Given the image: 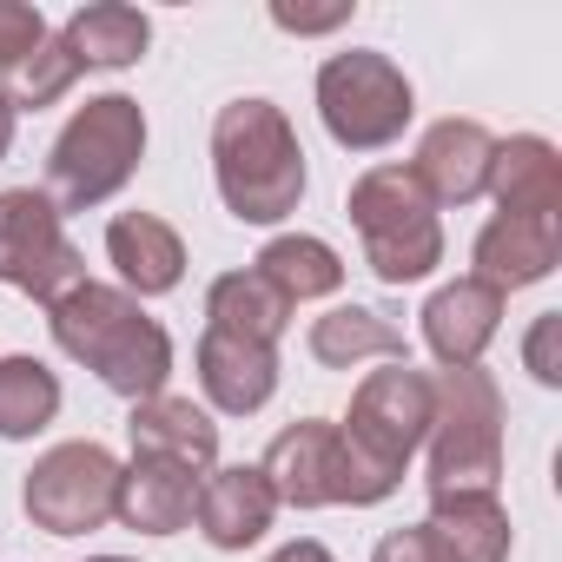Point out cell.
Instances as JSON below:
<instances>
[{
    "instance_id": "1",
    "label": "cell",
    "mask_w": 562,
    "mask_h": 562,
    "mask_svg": "<svg viewBox=\"0 0 562 562\" xmlns=\"http://www.w3.org/2000/svg\"><path fill=\"white\" fill-rule=\"evenodd\" d=\"M47 325H54V345L87 364L106 391L146 404L166 391L172 378V338L159 318L139 312V299H126L120 285H74L60 305H47Z\"/></svg>"
},
{
    "instance_id": "2",
    "label": "cell",
    "mask_w": 562,
    "mask_h": 562,
    "mask_svg": "<svg viewBox=\"0 0 562 562\" xmlns=\"http://www.w3.org/2000/svg\"><path fill=\"white\" fill-rule=\"evenodd\" d=\"M212 179L238 225H278L305 199V146L271 100H232L212 120Z\"/></svg>"
},
{
    "instance_id": "3",
    "label": "cell",
    "mask_w": 562,
    "mask_h": 562,
    "mask_svg": "<svg viewBox=\"0 0 562 562\" xmlns=\"http://www.w3.org/2000/svg\"><path fill=\"white\" fill-rule=\"evenodd\" d=\"M139 159H146V113H139V100L133 93H100L60 126V139L47 153V199L60 205V218L67 212H93L139 172Z\"/></svg>"
},
{
    "instance_id": "4",
    "label": "cell",
    "mask_w": 562,
    "mask_h": 562,
    "mask_svg": "<svg viewBox=\"0 0 562 562\" xmlns=\"http://www.w3.org/2000/svg\"><path fill=\"white\" fill-rule=\"evenodd\" d=\"M345 218L364 238V265L384 285H417L443 265V225L437 205L424 199V186L411 179V166H371L351 179Z\"/></svg>"
},
{
    "instance_id": "5",
    "label": "cell",
    "mask_w": 562,
    "mask_h": 562,
    "mask_svg": "<svg viewBox=\"0 0 562 562\" xmlns=\"http://www.w3.org/2000/svg\"><path fill=\"white\" fill-rule=\"evenodd\" d=\"M265 483L278 503H292V509H331V503H351V509H371L397 490V476H384L378 463H364L351 450V437L325 417H299L271 437L265 450Z\"/></svg>"
},
{
    "instance_id": "6",
    "label": "cell",
    "mask_w": 562,
    "mask_h": 562,
    "mask_svg": "<svg viewBox=\"0 0 562 562\" xmlns=\"http://www.w3.org/2000/svg\"><path fill=\"white\" fill-rule=\"evenodd\" d=\"M430 496L437 490H496L503 476V391L483 364L430 378Z\"/></svg>"
},
{
    "instance_id": "7",
    "label": "cell",
    "mask_w": 562,
    "mask_h": 562,
    "mask_svg": "<svg viewBox=\"0 0 562 562\" xmlns=\"http://www.w3.org/2000/svg\"><path fill=\"white\" fill-rule=\"evenodd\" d=\"M411 113H417V100L391 54L351 47L318 67V120L345 153H384L391 139H404Z\"/></svg>"
},
{
    "instance_id": "8",
    "label": "cell",
    "mask_w": 562,
    "mask_h": 562,
    "mask_svg": "<svg viewBox=\"0 0 562 562\" xmlns=\"http://www.w3.org/2000/svg\"><path fill=\"white\" fill-rule=\"evenodd\" d=\"M120 476H126V463H120L106 443H93V437L54 443V450L27 470L21 509H27V522L47 529V536H87V529L113 522V509H120Z\"/></svg>"
},
{
    "instance_id": "9",
    "label": "cell",
    "mask_w": 562,
    "mask_h": 562,
    "mask_svg": "<svg viewBox=\"0 0 562 562\" xmlns=\"http://www.w3.org/2000/svg\"><path fill=\"white\" fill-rule=\"evenodd\" d=\"M0 285L27 292L34 305H60L74 285H87V258L74 251L60 205L34 186L0 192Z\"/></svg>"
},
{
    "instance_id": "10",
    "label": "cell",
    "mask_w": 562,
    "mask_h": 562,
    "mask_svg": "<svg viewBox=\"0 0 562 562\" xmlns=\"http://www.w3.org/2000/svg\"><path fill=\"white\" fill-rule=\"evenodd\" d=\"M430 411H437L430 371H411V358H404V364L371 371V378L351 391V417H345L338 430L351 437V450H358L364 463H378L384 476L404 483L411 457H417L424 437H430Z\"/></svg>"
},
{
    "instance_id": "11",
    "label": "cell",
    "mask_w": 562,
    "mask_h": 562,
    "mask_svg": "<svg viewBox=\"0 0 562 562\" xmlns=\"http://www.w3.org/2000/svg\"><path fill=\"white\" fill-rule=\"evenodd\" d=\"M562 258V218H516V212H496L476 245H470V278H483V285H496L503 299L522 292V285H542V278L555 271Z\"/></svg>"
},
{
    "instance_id": "12",
    "label": "cell",
    "mask_w": 562,
    "mask_h": 562,
    "mask_svg": "<svg viewBox=\"0 0 562 562\" xmlns=\"http://www.w3.org/2000/svg\"><path fill=\"white\" fill-rule=\"evenodd\" d=\"M490 126L483 120H437L424 139H417V159H411V179L424 186L430 205H470L483 199V179H490Z\"/></svg>"
},
{
    "instance_id": "13",
    "label": "cell",
    "mask_w": 562,
    "mask_h": 562,
    "mask_svg": "<svg viewBox=\"0 0 562 562\" xmlns=\"http://www.w3.org/2000/svg\"><path fill=\"white\" fill-rule=\"evenodd\" d=\"M496 331H503V292L483 285V278H457V285L430 292V305H424V345L443 371L476 364Z\"/></svg>"
},
{
    "instance_id": "14",
    "label": "cell",
    "mask_w": 562,
    "mask_h": 562,
    "mask_svg": "<svg viewBox=\"0 0 562 562\" xmlns=\"http://www.w3.org/2000/svg\"><path fill=\"white\" fill-rule=\"evenodd\" d=\"M192 516H199V529H205L212 549H251L271 529L278 496H271V483H265L258 463H232V470H205L199 476Z\"/></svg>"
},
{
    "instance_id": "15",
    "label": "cell",
    "mask_w": 562,
    "mask_h": 562,
    "mask_svg": "<svg viewBox=\"0 0 562 562\" xmlns=\"http://www.w3.org/2000/svg\"><path fill=\"white\" fill-rule=\"evenodd\" d=\"M199 391L225 417L265 411L271 391H278V345H251V338H232V331H205L199 338Z\"/></svg>"
},
{
    "instance_id": "16",
    "label": "cell",
    "mask_w": 562,
    "mask_h": 562,
    "mask_svg": "<svg viewBox=\"0 0 562 562\" xmlns=\"http://www.w3.org/2000/svg\"><path fill=\"white\" fill-rule=\"evenodd\" d=\"M106 258L120 271L126 299H159L186 278V245L159 212H120L106 225Z\"/></svg>"
},
{
    "instance_id": "17",
    "label": "cell",
    "mask_w": 562,
    "mask_h": 562,
    "mask_svg": "<svg viewBox=\"0 0 562 562\" xmlns=\"http://www.w3.org/2000/svg\"><path fill=\"white\" fill-rule=\"evenodd\" d=\"M483 192H496V205L516 218H562V153L536 133L496 139Z\"/></svg>"
},
{
    "instance_id": "18",
    "label": "cell",
    "mask_w": 562,
    "mask_h": 562,
    "mask_svg": "<svg viewBox=\"0 0 562 562\" xmlns=\"http://www.w3.org/2000/svg\"><path fill=\"white\" fill-rule=\"evenodd\" d=\"M126 437H133V457H166V463H186L192 476H205L218 463V424L192 397H166L159 391V397L133 404Z\"/></svg>"
},
{
    "instance_id": "19",
    "label": "cell",
    "mask_w": 562,
    "mask_h": 562,
    "mask_svg": "<svg viewBox=\"0 0 562 562\" xmlns=\"http://www.w3.org/2000/svg\"><path fill=\"white\" fill-rule=\"evenodd\" d=\"M192 503H199V476L186 463H166V457H133L126 476H120V522L139 529V536H179L192 522Z\"/></svg>"
},
{
    "instance_id": "20",
    "label": "cell",
    "mask_w": 562,
    "mask_h": 562,
    "mask_svg": "<svg viewBox=\"0 0 562 562\" xmlns=\"http://www.w3.org/2000/svg\"><path fill=\"white\" fill-rule=\"evenodd\" d=\"M450 562H509V509L496 490H437L424 522Z\"/></svg>"
},
{
    "instance_id": "21",
    "label": "cell",
    "mask_w": 562,
    "mask_h": 562,
    "mask_svg": "<svg viewBox=\"0 0 562 562\" xmlns=\"http://www.w3.org/2000/svg\"><path fill=\"white\" fill-rule=\"evenodd\" d=\"M251 271H258L265 285L285 299V305L331 299V292L345 285V258H338L325 238H312V232H285V238H271V245L251 258Z\"/></svg>"
},
{
    "instance_id": "22",
    "label": "cell",
    "mask_w": 562,
    "mask_h": 562,
    "mask_svg": "<svg viewBox=\"0 0 562 562\" xmlns=\"http://www.w3.org/2000/svg\"><path fill=\"white\" fill-rule=\"evenodd\" d=\"M153 41V21L139 8H126V0H93V8H80L67 27H60V47L87 67H133Z\"/></svg>"
},
{
    "instance_id": "23",
    "label": "cell",
    "mask_w": 562,
    "mask_h": 562,
    "mask_svg": "<svg viewBox=\"0 0 562 562\" xmlns=\"http://www.w3.org/2000/svg\"><path fill=\"white\" fill-rule=\"evenodd\" d=\"M292 325V305L278 299L258 271H225L212 278L205 292V331H232V338H251V345H278Z\"/></svg>"
},
{
    "instance_id": "24",
    "label": "cell",
    "mask_w": 562,
    "mask_h": 562,
    "mask_svg": "<svg viewBox=\"0 0 562 562\" xmlns=\"http://www.w3.org/2000/svg\"><path fill=\"white\" fill-rule=\"evenodd\" d=\"M312 358L325 371H351L364 358H384V364H404V331L384 318V312H364V305H338L312 325Z\"/></svg>"
},
{
    "instance_id": "25",
    "label": "cell",
    "mask_w": 562,
    "mask_h": 562,
    "mask_svg": "<svg viewBox=\"0 0 562 562\" xmlns=\"http://www.w3.org/2000/svg\"><path fill=\"white\" fill-rule=\"evenodd\" d=\"M54 417H60V378L27 351L0 358V437L21 443V437L47 430Z\"/></svg>"
},
{
    "instance_id": "26",
    "label": "cell",
    "mask_w": 562,
    "mask_h": 562,
    "mask_svg": "<svg viewBox=\"0 0 562 562\" xmlns=\"http://www.w3.org/2000/svg\"><path fill=\"white\" fill-rule=\"evenodd\" d=\"M74 80H80V60L60 47V34H47L34 54H21L14 67H0V100H8V113L21 120V113H41V106L67 100Z\"/></svg>"
},
{
    "instance_id": "27",
    "label": "cell",
    "mask_w": 562,
    "mask_h": 562,
    "mask_svg": "<svg viewBox=\"0 0 562 562\" xmlns=\"http://www.w3.org/2000/svg\"><path fill=\"white\" fill-rule=\"evenodd\" d=\"M47 34L54 27H47L41 8H27V0H0V67H14L21 54H34Z\"/></svg>"
},
{
    "instance_id": "28",
    "label": "cell",
    "mask_w": 562,
    "mask_h": 562,
    "mask_svg": "<svg viewBox=\"0 0 562 562\" xmlns=\"http://www.w3.org/2000/svg\"><path fill=\"white\" fill-rule=\"evenodd\" d=\"M555 338H562V312H542L536 325H529V338H522V358H529V371H536V384H562V358H555Z\"/></svg>"
},
{
    "instance_id": "29",
    "label": "cell",
    "mask_w": 562,
    "mask_h": 562,
    "mask_svg": "<svg viewBox=\"0 0 562 562\" xmlns=\"http://www.w3.org/2000/svg\"><path fill=\"white\" fill-rule=\"evenodd\" d=\"M371 562H450V555H443V542L417 522V529H391V536L371 549Z\"/></svg>"
},
{
    "instance_id": "30",
    "label": "cell",
    "mask_w": 562,
    "mask_h": 562,
    "mask_svg": "<svg viewBox=\"0 0 562 562\" xmlns=\"http://www.w3.org/2000/svg\"><path fill=\"white\" fill-rule=\"evenodd\" d=\"M271 21L285 27V34H331V27L351 21V0H338V8H285V0H278Z\"/></svg>"
},
{
    "instance_id": "31",
    "label": "cell",
    "mask_w": 562,
    "mask_h": 562,
    "mask_svg": "<svg viewBox=\"0 0 562 562\" xmlns=\"http://www.w3.org/2000/svg\"><path fill=\"white\" fill-rule=\"evenodd\" d=\"M271 562H338L325 542H312V536H299V542H285V549H278Z\"/></svg>"
},
{
    "instance_id": "32",
    "label": "cell",
    "mask_w": 562,
    "mask_h": 562,
    "mask_svg": "<svg viewBox=\"0 0 562 562\" xmlns=\"http://www.w3.org/2000/svg\"><path fill=\"white\" fill-rule=\"evenodd\" d=\"M8 146H14V113H8V100H0V159H8Z\"/></svg>"
},
{
    "instance_id": "33",
    "label": "cell",
    "mask_w": 562,
    "mask_h": 562,
    "mask_svg": "<svg viewBox=\"0 0 562 562\" xmlns=\"http://www.w3.org/2000/svg\"><path fill=\"white\" fill-rule=\"evenodd\" d=\"M87 562H126V555H87Z\"/></svg>"
}]
</instances>
